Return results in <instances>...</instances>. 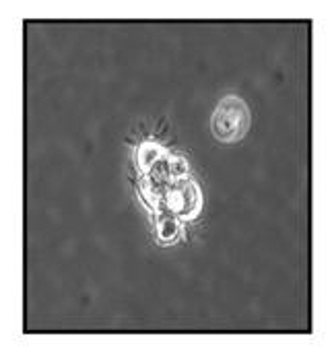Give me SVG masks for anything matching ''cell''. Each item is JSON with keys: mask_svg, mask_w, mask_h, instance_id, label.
I'll list each match as a JSON object with an SVG mask.
<instances>
[{"mask_svg": "<svg viewBox=\"0 0 332 361\" xmlns=\"http://www.w3.org/2000/svg\"><path fill=\"white\" fill-rule=\"evenodd\" d=\"M211 126L219 140L231 142V140L242 139L250 128V110L244 104V99L235 95L225 97L213 114Z\"/></svg>", "mask_w": 332, "mask_h": 361, "instance_id": "cell-1", "label": "cell"}, {"mask_svg": "<svg viewBox=\"0 0 332 361\" xmlns=\"http://www.w3.org/2000/svg\"><path fill=\"white\" fill-rule=\"evenodd\" d=\"M202 207V198L198 186L190 180H180V182H171L166 198V211H171L178 219L182 221H190Z\"/></svg>", "mask_w": 332, "mask_h": 361, "instance_id": "cell-2", "label": "cell"}, {"mask_svg": "<svg viewBox=\"0 0 332 361\" xmlns=\"http://www.w3.org/2000/svg\"><path fill=\"white\" fill-rule=\"evenodd\" d=\"M164 157H166V149L157 142H151V140H145L137 149V164H139V169L142 173H149Z\"/></svg>", "mask_w": 332, "mask_h": 361, "instance_id": "cell-3", "label": "cell"}, {"mask_svg": "<svg viewBox=\"0 0 332 361\" xmlns=\"http://www.w3.org/2000/svg\"><path fill=\"white\" fill-rule=\"evenodd\" d=\"M155 229H157V238L164 244H169L180 235V219L171 211H157Z\"/></svg>", "mask_w": 332, "mask_h": 361, "instance_id": "cell-4", "label": "cell"}, {"mask_svg": "<svg viewBox=\"0 0 332 361\" xmlns=\"http://www.w3.org/2000/svg\"><path fill=\"white\" fill-rule=\"evenodd\" d=\"M188 171H190L188 161H186L182 155H171V157H167V173H169V182L186 180Z\"/></svg>", "mask_w": 332, "mask_h": 361, "instance_id": "cell-5", "label": "cell"}]
</instances>
